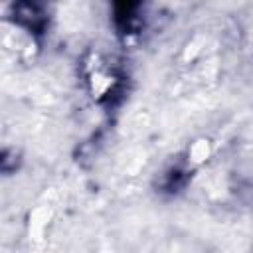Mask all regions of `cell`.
I'll return each mask as SVG.
<instances>
[{
  "label": "cell",
  "mask_w": 253,
  "mask_h": 253,
  "mask_svg": "<svg viewBox=\"0 0 253 253\" xmlns=\"http://www.w3.org/2000/svg\"><path fill=\"white\" fill-rule=\"evenodd\" d=\"M14 14H16V20L32 32H42L45 26L43 0H16Z\"/></svg>",
  "instance_id": "obj_2"
},
{
  "label": "cell",
  "mask_w": 253,
  "mask_h": 253,
  "mask_svg": "<svg viewBox=\"0 0 253 253\" xmlns=\"http://www.w3.org/2000/svg\"><path fill=\"white\" fill-rule=\"evenodd\" d=\"M113 18L117 28L123 34H130L140 24V16L144 10V0H111Z\"/></svg>",
  "instance_id": "obj_1"
}]
</instances>
